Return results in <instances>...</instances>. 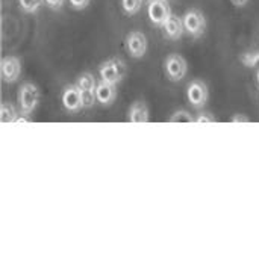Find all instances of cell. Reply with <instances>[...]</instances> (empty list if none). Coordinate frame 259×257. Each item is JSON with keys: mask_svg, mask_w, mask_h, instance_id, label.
<instances>
[{"mask_svg": "<svg viewBox=\"0 0 259 257\" xmlns=\"http://www.w3.org/2000/svg\"><path fill=\"white\" fill-rule=\"evenodd\" d=\"M0 117H2V123H17L20 120H24L27 121L21 114H20V109L15 108L12 103H2V108H0Z\"/></svg>", "mask_w": 259, "mask_h": 257, "instance_id": "14", "label": "cell"}, {"mask_svg": "<svg viewBox=\"0 0 259 257\" xmlns=\"http://www.w3.org/2000/svg\"><path fill=\"white\" fill-rule=\"evenodd\" d=\"M188 73V62L179 53H170L164 59V74L170 82H181Z\"/></svg>", "mask_w": 259, "mask_h": 257, "instance_id": "5", "label": "cell"}, {"mask_svg": "<svg viewBox=\"0 0 259 257\" xmlns=\"http://www.w3.org/2000/svg\"><path fill=\"white\" fill-rule=\"evenodd\" d=\"M168 121H171V123H191V121H194V115H191L188 111L179 109L168 118Z\"/></svg>", "mask_w": 259, "mask_h": 257, "instance_id": "18", "label": "cell"}, {"mask_svg": "<svg viewBox=\"0 0 259 257\" xmlns=\"http://www.w3.org/2000/svg\"><path fill=\"white\" fill-rule=\"evenodd\" d=\"M249 121H250V118L243 114H237V115L231 117V123H249Z\"/></svg>", "mask_w": 259, "mask_h": 257, "instance_id": "22", "label": "cell"}, {"mask_svg": "<svg viewBox=\"0 0 259 257\" xmlns=\"http://www.w3.org/2000/svg\"><path fill=\"white\" fill-rule=\"evenodd\" d=\"M144 2L147 0H120V6H121V11L127 17H132V15H137L143 9Z\"/></svg>", "mask_w": 259, "mask_h": 257, "instance_id": "15", "label": "cell"}, {"mask_svg": "<svg viewBox=\"0 0 259 257\" xmlns=\"http://www.w3.org/2000/svg\"><path fill=\"white\" fill-rule=\"evenodd\" d=\"M171 14L168 0H147V17L153 26L161 29Z\"/></svg>", "mask_w": 259, "mask_h": 257, "instance_id": "10", "label": "cell"}, {"mask_svg": "<svg viewBox=\"0 0 259 257\" xmlns=\"http://www.w3.org/2000/svg\"><path fill=\"white\" fill-rule=\"evenodd\" d=\"M240 61L247 68L259 70V52H246L244 55L240 56Z\"/></svg>", "mask_w": 259, "mask_h": 257, "instance_id": "17", "label": "cell"}, {"mask_svg": "<svg viewBox=\"0 0 259 257\" xmlns=\"http://www.w3.org/2000/svg\"><path fill=\"white\" fill-rule=\"evenodd\" d=\"M250 0H231V3L235 6V8H244Z\"/></svg>", "mask_w": 259, "mask_h": 257, "instance_id": "23", "label": "cell"}, {"mask_svg": "<svg viewBox=\"0 0 259 257\" xmlns=\"http://www.w3.org/2000/svg\"><path fill=\"white\" fill-rule=\"evenodd\" d=\"M255 77H256V85H258L259 88V70H256V76Z\"/></svg>", "mask_w": 259, "mask_h": 257, "instance_id": "24", "label": "cell"}, {"mask_svg": "<svg viewBox=\"0 0 259 257\" xmlns=\"http://www.w3.org/2000/svg\"><path fill=\"white\" fill-rule=\"evenodd\" d=\"M161 30H162V35L170 39V41H178L182 38V35L185 33V27H184V21L181 17L171 14L167 21L161 26Z\"/></svg>", "mask_w": 259, "mask_h": 257, "instance_id": "11", "label": "cell"}, {"mask_svg": "<svg viewBox=\"0 0 259 257\" xmlns=\"http://www.w3.org/2000/svg\"><path fill=\"white\" fill-rule=\"evenodd\" d=\"M185 97L193 109L202 111L209 101V88L202 79H194L187 85Z\"/></svg>", "mask_w": 259, "mask_h": 257, "instance_id": "4", "label": "cell"}, {"mask_svg": "<svg viewBox=\"0 0 259 257\" xmlns=\"http://www.w3.org/2000/svg\"><path fill=\"white\" fill-rule=\"evenodd\" d=\"M39 98H41V91H39L36 83H33V82H23L18 86V89H17L18 109H20V114L27 121L30 120V117L35 112V109L38 108Z\"/></svg>", "mask_w": 259, "mask_h": 257, "instance_id": "1", "label": "cell"}, {"mask_svg": "<svg viewBox=\"0 0 259 257\" xmlns=\"http://www.w3.org/2000/svg\"><path fill=\"white\" fill-rule=\"evenodd\" d=\"M65 0H44V5L52 11H59L64 6Z\"/></svg>", "mask_w": 259, "mask_h": 257, "instance_id": "21", "label": "cell"}, {"mask_svg": "<svg viewBox=\"0 0 259 257\" xmlns=\"http://www.w3.org/2000/svg\"><path fill=\"white\" fill-rule=\"evenodd\" d=\"M149 48V39L141 30H131L124 36V50L132 59H141Z\"/></svg>", "mask_w": 259, "mask_h": 257, "instance_id": "6", "label": "cell"}, {"mask_svg": "<svg viewBox=\"0 0 259 257\" xmlns=\"http://www.w3.org/2000/svg\"><path fill=\"white\" fill-rule=\"evenodd\" d=\"M97 73H99L100 80L118 85L126 77V74H127V65H126V62L121 58L112 56V58L103 61L99 65Z\"/></svg>", "mask_w": 259, "mask_h": 257, "instance_id": "2", "label": "cell"}, {"mask_svg": "<svg viewBox=\"0 0 259 257\" xmlns=\"http://www.w3.org/2000/svg\"><path fill=\"white\" fill-rule=\"evenodd\" d=\"M127 121L129 123H147L150 121V111L147 103L137 100L127 109Z\"/></svg>", "mask_w": 259, "mask_h": 257, "instance_id": "13", "label": "cell"}, {"mask_svg": "<svg viewBox=\"0 0 259 257\" xmlns=\"http://www.w3.org/2000/svg\"><path fill=\"white\" fill-rule=\"evenodd\" d=\"M76 86L79 88L82 97H83V101H85V109L87 108H93L96 103H97V97H96V91H97V80L94 77L93 73L90 71H85L82 74L77 76L76 79Z\"/></svg>", "mask_w": 259, "mask_h": 257, "instance_id": "7", "label": "cell"}, {"mask_svg": "<svg viewBox=\"0 0 259 257\" xmlns=\"http://www.w3.org/2000/svg\"><path fill=\"white\" fill-rule=\"evenodd\" d=\"M182 21H184V27H185V32L194 38V39H199L205 32H206V26H208V21H206V17L205 14L197 9V8H190L184 12L182 15Z\"/></svg>", "mask_w": 259, "mask_h": 257, "instance_id": "3", "label": "cell"}, {"mask_svg": "<svg viewBox=\"0 0 259 257\" xmlns=\"http://www.w3.org/2000/svg\"><path fill=\"white\" fill-rule=\"evenodd\" d=\"M68 3H70V6H71L73 9L82 11V9H85V8L90 6L91 0H68Z\"/></svg>", "mask_w": 259, "mask_h": 257, "instance_id": "20", "label": "cell"}, {"mask_svg": "<svg viewBox=\"0 0 259 257\" xmlns=\"http://www.w3.org/2000/svg\"><path fill=\"white\" fill-rule=\"evenodd\" d=\"M118 95V88L115 83H109L105 80H99L97 83V91H96V97H97V103L102 106H111Z\"/></svg>", "mask_w": 259, "mask_h": 257, "instance_id": "12", "label": "cell"}, {"mask_svg": "<svg viewBox=\"0 0 259 257\" xmlns=\"http://www.w3.org/2000/svg\"><path fill=\"white\" fill-rule=\"evenodd\" d=\"M17 3L24 14H36L44 5V0H17Z\"/></svg>", "mask_w": 259, "mask_h": 257, "instance_id": "16", "label": "cell"}, {"mask_svg": "<svg viewBox=\"0 0 259 257\" xmlns=\"http://www.w3.org/2000/svg\"><path fill=\"white\" fill-rule=\"evenodd\" d=\"M21 71H23V64L18 56L14 55L3 56L0 62V76L5 83H15L20 79Z\"/></svg>", "mask_w": 259, "mask_h": 257, "instance_id": "9", "label": "cell"}, {"mask_svg": "<svg viewBox=\"0 0 259 257\" xmlns=\"http://www.w3.org/2000/svg\"><path fill=\"white\" fill-rule=\"evenodd\" d=\"M194 121L196 123H214L215 121V117L206 111H199V114L194 117Z\"/></svg>", "mask_w": 259, "mask_h": 257, "instance_id": "19", "label": "cell"}, {"mask_svg": "<svg viewBox=\"0 0 259 257\" xmlns=\"http://www.w3.org/2000/svg\"><path fill=\"white\" fill-rule=\"evenodd\" d=\"M61 103H62L64 109L70 114H77L82 109H85L83 97H82L79 88L76 86V83L64 86V89L61 92Z\"/></svg>", "mask_w": 259, "mask_h": 257, "instance_id": "8", "label": "cell"}]
</instances>
